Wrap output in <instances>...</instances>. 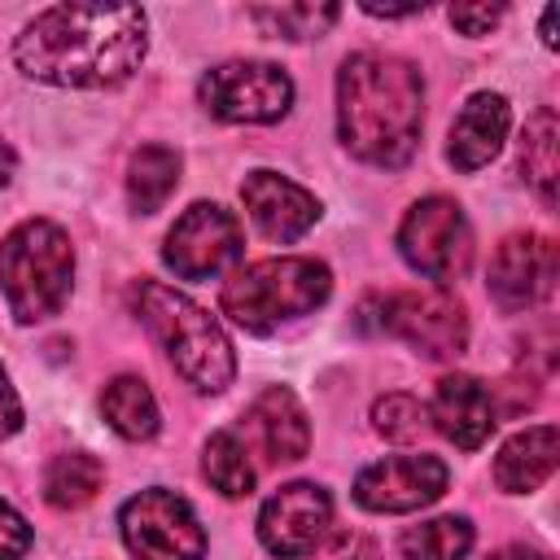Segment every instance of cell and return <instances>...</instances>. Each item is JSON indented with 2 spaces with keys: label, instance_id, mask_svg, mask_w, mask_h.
I'll return each instance as SVG.
<instances>
[{
  "label": "cell",
  "instance_id": "obj_1",
  "mask_svg": "<svg viewBox=\"0 0 560 560\" xmlns=\"http://www.w3.org/2000/svg\"><path fill=\"white\" fill-rule=\"evenodd\" d=\"M144 44L136 4H52L22 26L13 61L39 83L118 88L140 70Z\"/></svg>",
  "mask_w": 560,
  "mask_h": 560
},
{
  "label": "cell",
  "instance_id": "obj_2",
  "mask_svg": "<svg viewBox=\"0 0 560 560\" xmlns=\"http://www.w3.org/2000/svg\"><path fill=\"white\" fill-rule=\"evenodd\" d=\"M424 127V83L389 52H354L337 70V136L372 166H402Z\"/></svg>",
  "mask_w": 560,
  "mask_h": 560
},
{
  "label": "cell",
  "instance_id": "obj_3",
  "mask_svg": "<svg viewBox=\"0 0 560 560\" xmlns=\"http://www.w3.org/2000/svg\"><path fill=\"white\" fill-rule=\"evenodd\" d=\"M131 306L153 332V341L171 354L175 372L201 389V394H223L236 376V354L228 332L210 311H201L192 298L166 289L162 280H140L131 289Z\"/></svg>",
  "mask_w": 560,
  "mask_h": 560
},
{
  "label": "cell",
  "instance_id": "obj_4",
  "mask_svg": "<svg viewBox=\"0 0 560 560\" xmlns=\"http://www.w3.org/2000/svg\"><path fill=\"white\" fill-rule=\"evenodd\" d=\"M74 249L48 219H26L0 241V289L18 324L52 319L70 298Z\"/></svg>",
  "mask_w": 560,
  "mask_h": 560
},
{
  "label": "cell",
  "instance_id": "obj_5",
  "mask_svg": "<svg viewBox=\"0 0 560 560\" xmlns=\"http://www.w3.org/2000/svg\"><path fill=\"white\" fill-rule=\"evenodd\" d=\"M328 289H332V276L315 258H258L223 284L219 302L241 328L271 332L284 319H298L324 306Z\"/></svg>",
  "mask_w": 560,
  "mask_h": 560
},
{
  "label": "cell",
  "instance_id": "obj_6",
  "mask_svg": "<svg viewBox=\"0 0 560 560\" xmlns=\"http://www.w3.org/2000/svg\"><path fill=\"white\" fill-rule=\"evenodd\" d=\"M398 249L411 271L429 276L433 284H451L468 271L472 262V232L464 210L451 197H424L402 214L398 228Z\"/></svg>",
  "mask_w": 560,
  "mask_h": 560
},
{
  "label": "cell",
  "instance_id": "obj_7",
  "mask_svg": "<svg viewBox=\"0 0 560 560\" xmlns=\"http://www.w3.org/2000/svg\"><path fill=\"white\" fill-rule=\"evenodd\" d=\"M381 328L420 350L424 359H455L468 346V311L442 284L389 293L381 302Z\"/></svg>",
  "mask_w": 560,
  "mask_h": 560
},
{
  "label": "cell",
  "instance_id": "obj_8",
  "mask_svg": "<svg viewBox=\"0 0 560 560\" xmlns=\"http://www.w3.org/2000/svg\"><path fill=\"white\" fill-rule=\"evenodd\" d=\"M197 96L223 122H276L293 105V79L271 61H223L201 74Z\"/></svg>",
  "mask_w": 560,
  "mask_h": 560
},
{
  "label": "cell",
  "instance_id": "obj_9",
  "mask_svg": "<svg viewBox=\"0 0 560 560\" xmlns=\"http://www.w3.org/2000/svg\"><path fill=\"white\" fill-rule=\"evenodd\" d=\"M122 542L140 560H201L206 529L197 512L171 490H140L122 503Z\"/></svg>",
  "mask_w": 560,
  "mask_h": 560
},
{
  "label": "cell",
  "instance_id": "obj_10",
  "mask_svg": "<svg viewBox=\"0 0 560 560\" xmlns=\"http://www.w3.org/2000/svg\"><path fill=\"white\" fill-rule=\"evenodd\" d=\"M166 267L184 280H206L219 276L228 262L241 258V223L232 210L214 206V201H197L188 206L175 228L166 232V249H162Z\"/></svg>",
  "mask_w": 560,
  "mask_h": 560
},
{
  "label": "cell",
  "instance_id": "obj_11",
  "mask_svg": "<svg viewBox=\"0 0 560 560\" xmlns=\"http://www.w3.org/2000/svg\"><path fill=\"white\" fill-rule=\"evenodd\" d=\"M332 525V503L315 481H289L280 486L262 512H258V538L271 556L298 560L319 547V538Z\"/></svg>",
  "mask_w": 560,
  "mask_h": 560
},
{
  "label": "cell",
  "instance_id": "obj_12",
  "mask_svg": "<svg viewBox=\"0 0 560 560\" xmlns=\"http://www.w3.org/2000/svg\"><path fill=\"white\" fill-rule=\"evenodd\" d=\"M451 472L438 455H389L354 477V503L368 512H416L446 490Z\"/></svg>",
  "mask_w": 560,
  "mask_h": 560
},
{
  "label": "cell",
  "instance_id": "obj_13",
  "mask_svg": "<svg viewBox=\"0 0 560 560\" xmlns=\"http://www.w3.org/2000/svg\"><path fill=\"white\" fill-rule=\"evenodd\" d=\"M490 298L503 311L538 306L556 289V241L542 232L508 236L490 258Z\"/></svg>",
  "mask_w": 560,
  "mask_h": 560
},
{
  "label": "cell",
  "instance_id": "obj_14",
  "mask_svg": "<svg viewBox=\"0 0 560 560\" xmlns=\"http://www.w3.org/2000/svg\"><path fill=\"white\" fill-rule=\"evenodd\" d=\"M241 201L267 241H298L319 219V201L276 171H249L241 184Z\"/></svg>",
  "mask_w": 560,
  "mask_h": 560
},
{
  "label": "cell",
  "instance_id": "obj_15",
  "mask_svg": "<svg viewBox=\"0 0 560 560\" xmlns=\"http://www.w3.org/2000/svg\"><path fill=\"white\" fill-rule=\"evenodd\" d=\"M429 424L451 438L459 451H477L490 433H494V398L477 376H442L433 389V407H429Z\"/></svg>",
  "mask_w": 560,
  "mask_h": 560
},
{
  "label": "cell",
  "instance_id": "obj_16",
  "mask_svg": "<svg viewBox=\"0 0 560 560\" xmlns=\"http://www.w3.org/2000/svg\"><path fill=\"white\" fill-rule=\"evenodd\" d=\"M508 101L499 92H472L459 109V118L451 122V144H446V158L455 171H481L499 149H503V136H508Z\"/></svg>",
  "mask_w": 560,
  "mask_h": 560
},
{
  "label": "cell",
  "instance_id": "obj_17",
  "mask_svg": "<svg viewBox=\"0 0 560 560\" xmlns=\"http://www.w3.org/2000/svg\"><path fill=\"white\" fill-rule=\"evenodd\" d=\"M245 429L249 438L258 442V451L271 459V464H289V459H302L306 446H311V424H306V411L298 407V398L284 389V385H271L254 398L249 416H245Z\"/></svg>",
  "mask_w": 560,
  "mask_h": 560
},
{
  "label": "cell",
  "instance_id": "obj_18",
  "mask_svg": "<svg viewBox=\"0 0 560 560\" xmlns=\"http://www.w3.org/2000/svg\"><path fill=\"white\" fill-rule=\"evenodd\" d=\"M556 472V424H534L503 442L494 455V481L508 494H529Z\"/></svg>",
  "mask_w": 560,
  "mask_h": 560
},
{
  "label": "cell",
  "instance_id": "obj_19",
  "mask_svg": "<svg viewBox=\"0 0 560 560\" xmlns=\"http://www.w3.org/2000/svg\"><path fill=\"white\" fill-rule=\"evenodd\" d=\"M101 416L127 442H144L158 433V402L140 376H114L101 394Z\"/></svg>",
  "mask_w": 560,
  "mask_h": 560
},
{
  "label": "cell",
  "instance_id": "obj_20",
  "mask_svg": "<svg viewBox=\"0 0 560 560\" xmlns=\"http://www.w3.org/2000/svg\"><path fill=\"white\" fill-rule=\"evenodd\" d=\"M179 153L166 149V144H144L136 158H131V171H127V201L140 210V214H153L166 206V197L175 192L179 184Z\"/></svg>",
  "mask_w": 560,
  "mask_h": 560
},
{
  "label": "cell",
  "instance_id": "obj_21",
  "mask_svg": "<svg viewBox=\"0 0 560 560\" xmlns=\"http://www.w3.org/2000/svg\"><path fill=\"white\" fill-rule=\"evenodd\" d=\"M556 140H560L556 114H551V109H534L529 122H525V136H521V171H525V179L534 184V192L542 197V206L556 201V179H560Z\"/></svg>",
  "mask_w": 560,
  "mask_h": 560
},
{
  "label": "cell",
  "instance_id": "obj_22",
  "mask_svg": "<svg viewBox=\"0 0 560 560\" xmlns=\"http://www.w3.org/2000/svg\"><path fill=\"white\" fill-rule=\"evenodd\" d=\"M101 481H105V468H101L96 455H88V451H66V455H57V459L48 464V472H44V499H48L52 508L70 512V508L92 503L96 490H101Z\"/></svg>",
  "mask_w": 560,
  "mask_h": 560
},
{
  "label": "cell",
  "instance_id": "obj_23",
  "mask_svg": "<svg viewBox=\"0 0 560 560\" xmlns=\"http://www.w3.org/2000/svg\"><path fill=\"white\" fill-rule=\"evenodd\" d=\"M201 468H206L210 486H214L219 494H228V499H245V494L254 490L249 451H245V442H241L236 433H228V429L210 433L206 455H201Z\"/></svg>",
  "mask_w": 560,
  "mask_h": 560
},
{
  "label": "cell",
  "instance_id": "obj_24",
  "mask_svg": "<svg viewBox=\"0 0 560 560\" xmlns=\"http://www.w3.org/2000/svg\"><path fill=\"white\" fill-rule=\"evenodd\" d=\"M472 547V525L464 516H433L402 534L407 560H464Z\"/></svg>",
  "mask_w": 560,
  "mask_h": 560
},
{
  "label": "cell",
  "instance_id": "obj_25",
  "mask_svg": "<svg viewBox=\"0 0 560 560\" xmlns=\"http://www.w3.org/2000/svg\"><path fill=\"white\" fill-rule=\"evenodd\" d=\"M337 4H280V9H249V18L267 31V35H284V39H311L324 35L337 22Z\"/></svg>",
  "mask_w": 560,
  "mask_h": 560
},
{
  "label": "cell",
  "instance_id": "obj_26",
  "mask_svg": "<svg viewBox=\"0 0 560 560\" xmlns=\"http://www.w3.org/2000/svg\"><path fill=\"white\" fill-rule=\"evenodd\" d=\"M372 424L389 442H420L429 433V407L411 394H385L372 407Z\"/></svg>",
  "mask_w": 560,
  "mask_h": 560
},
{
  "label": "cell",
  "instance_id": "obj_27",
  "mask_svg": "<svg viewBox=\"0 0 560 560\" xmlns=\"http://www.w3.org/2000/svg\"><path fill=\"white\" fill-rule=\"evenodd\" d=\"M31 547V525L0 499V560H22Z\"/></svg>",
  "mask_w": 560,
  "mask_h": 560
},
{
  "label": "cell",
  "instance_id": "obj_28",
  "mask_svg": "<svg viewBox=\"0 0 560 560\" xmlns=\"http://www.w3.org/2000/svg\"><path fill=\"white\" fill-rule=\"evenodd\" d=\"M499 18H503V4H455L451 9V26H459L464 35H490Z\"/></svg>",
  "mask_w": 560,
  "mask_h": 560
},
{
  "label": "cell",
  "instance_id": "obj_29",
  "mask_svg": "<svg viewBox=\"0 0 560 560\" xmlns=\"http://www.w3.org/2000/svg\"><path fill=\"white\" fill-rule=\"evenodd\" d=\"M315 560H381V551L368 534H337Z\"/></svg>",
  "mask_w": 560,
  "mask_h": 560
},
{
  "label": "cell",
  "instance_id": "obj_30",
  "mask_svg": "<svg viewBox=\"0 0 560 560\" xmlns=\"http://www.w3.org/2000/svg\"><path fill=\"white\" fill-rule=\"evenodd\" d=\"M18 424H22V402H18V394H13V385H9V376L0 368V442L9 433H18Z\"/></svg>",
  "mask_w": 560,
  "mask_h": 560
},
{
  "label": "cell",
  "instance_id": "obj_31",
  "mask_svg": "<svg viewBox=\"0 0 560 560\" xmlns=\"http://www.w3.org/2000/svg\"><path fill=\"white\" fill-rule=\"evenodd\" d=\"M490 560H547L542 551H529V547H503V551H494Z\"/></svg>",
  "mask_w": 560,
  "mask_h": 560
},
{
  "label": "cell",
  "instance_id": "obj_32",
  "mask_svg": "<svg viewBox=\"0 0 560 560\" xmlns=\"http://www.w3.org/2000/svg\"><path fill=\"white\" fill-rule=\"evenodd\" d=\"M542 44H547V48H556V4H551V9H542Z\"/></svg>",
  "mask_w": 560,
  "mask_h": 560
},
{
  "label": "cell",
  "instance_id": "obj_33",
  "mask_svg": "<svg viewBox=\"0 0 560 560\" xmlns=\"http://www.w3.org/2000/svg\"><path fill=\"white\" fill-rule=\"evenodd\" d=\"M9 175H13V149L0 140V184H9Z\"/></svg>",
  "mask_w": 560,
  "mask_h": 560
}]
</instances>
